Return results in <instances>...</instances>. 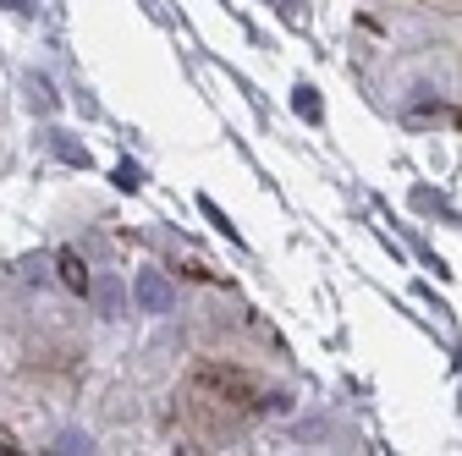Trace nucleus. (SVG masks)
<instances>
[{
    "label": "nucleus",
    "mask_w": 462,
    "mask_h": 456,
    "mask_svg": "<svg viewBox=\"0 0 462 456\" xmlns=\"http://www.w3.org/2000/svg\"><path fill=\"white\" fill-rule=\"evenodd\" d=\"M133 303H138V314H171V280H165L160 269H138Z\"/></svg>",
    "instance_id": "1"
},
{
    "label": "nucleus",
    "mask_w": 462,
    "mask_h": 456,
    "mask_svg": "<svg viewBox=\"0 0 462 456\" xmlns=\"http://www.w3.org/2000/svg\"><path fill=\"white\" fill-rule=\"evenodd\" d=\"M292 105H298V116H303V122H319V116H325V110H319V94H314V88H298V99H292Z\"/></svg>",
    "instance_id": "3"
},
{
    "label": "nucleus",
    "mask_w": 462,
    "mask_h": 456,
    "mask_svg": "<svg viewBox=\"0 0 462 456\" xmlns=\"http://www.w3.org/2000/svg\"><path fill=\"white\" fill-rule=\"evenodd\" d=\"M122 303H127V292H122V280H94V308L105 314V319H122Z\"/></svg>",
    "instance_id": "2"
},
{
    "label": "nucleus",
    "mask_w": 462,
    "mask_h": 456,
    "mask_svg": "<svg viewBox=\"0 0 462 456\" xmlns=\"http://www.w3.org/2000/svg\"><path fill=\"white\" fill-rule=\"evenodd\" d=\"M55 451H61V456H78V451H94V440H88V434H78V429H67L61 440H55Z\"/></svg>",
    "instance_id": "4"
}]
</instances>
